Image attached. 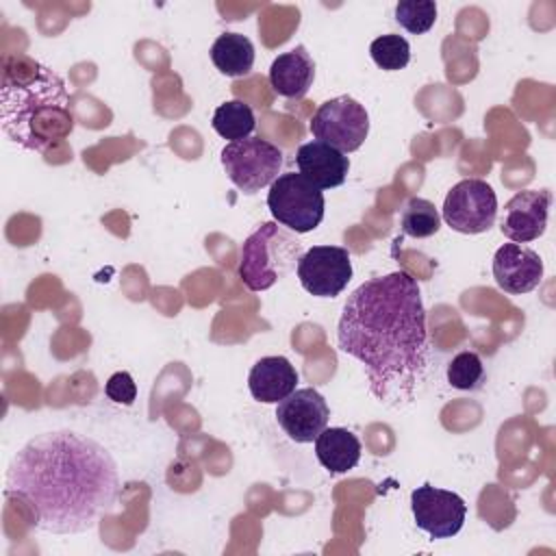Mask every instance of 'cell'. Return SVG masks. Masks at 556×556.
<instances>
[{"mask_svg":"<svg viewBox=\"0 0 556 556\" xmlns=\"http://www.w3.org/2000/svg\"><path fill=\"white\" fill-rule=\"evenodd\" d=\"M497 195L486 180L465 178L443 200L445 224L463 235L486 232L495 224Z\"/></svg>","mask_w":556,"mask_h":556,"instance_id":"cell-8","label":"cell"},{"mask_svg":"<svg viewBox=\"0 0 556 556\" xmlns=\"http://www.w3.org/2000/svg\"><path fill=\"white\" fill-rule=\"evenodd\" d=\"M552 206V191L526 189L515 193L502 215V235L513 243H528L539 239L547 228V213Z\"/></svg>","mask_w":556,"mask_h":556,"instance_id":"cell-12","label":"cell"},{"mask_svg":"<svg viewBox=\"0 0 556 556\" xmlns=\"http://www.w3.org/2000/svg\"><path fill=\"white\" fill-rule=\"evenodd\" d=\"M295 163L300 174L321 191L341 187L350 172V159L337 148L317 139L298 148Z\"/></svg>","mask_w":556,"mask_h":556,"instance_id":"cell-14","label":"cell"},{"mask_svg":"<svg viewBox=\"0 0 556 556\" xmlns=\"http://www.w3.org/2000/svg\"><path fill=\"white\" fill-rule=\"evenodd\" d=\"M315 78V63L304 46H295L274 59L269 67L271 89L289 100H300L308 93Z\"/></svg>","mask_w":556,"mask_h":556,"instance_id":"cell-16","label":"cell"},{"mask_svg":"<svg viewBox=\"0 0 556 556\" xmlns=\"http://www.w3.org/2000/svg\"><path fill=\"white\" fill-rule=\"evenodd\" d=\"M104 393L109 400H113L115 404H124L130 406L137 400V384L132 380V376L128 371H115L106 384H104Z\"/></svg>","mask_w":556,"mask_h":556,"instance_id":"cell-24","label":"cell"},{"mask_svg":"<svg viewBox=\"0 0 556 556\" xmlns=\"http://www.w3.org/2000/svg\"><path fill=\"white\" fill-rule=\"evenodd\" d=\"M222 165L239 191L254 195L278 178L282 167V150L267 139L245 137L224 146Z\"/></svg>","mask_w":556,"mask_h":556,"instance_id":"cell-6","label":"cell"},{"mask_svg":"<svg viewBox=\"0 0 556 556\" xmlns=\"http://www.w3.org/2000/svg\"><path fill=\"white\" fill-rule=\"evenodd\" d=\"M211 124L219 137L228 141H239L252 135L256 119L250 104H245L243 100H228L213 111Z\"/></svg>","mask_w":556,"mask_h":556,"instance_id":"cell-19","label":"cell"},{"mask_svg":"<svg viewBox=\"0 0 556 556\" xmlns=\"http://www.w3.org/2000/svg\"><path fill=\"white\" fill-rule=\"evenodd\" d=\"M410 508L417 528L430 539L458 534L467 517V504L458 493L432 484H421L410 493Z\"/></svg>","mask_w":556,"mask_h":556,"instance_id":"cell-10","label":"cell"},{"mask_svg":"<svg viewBox=\"0 0 556 556\" xmlns=\"http://www.w3.org/2000/svg\"><path fill=\"white\" fill-rule=\"evenodd\" d=\"M311 132L317 141L339 152H356L369 132V115L352 96H337L313 113Z\"/></svg>","mask_w":556,"mask_h":556,"instance_id":"cell-7","label":"cell"},{"mask_svg":"<svg viewBox=\"0 0 556 556\" xmlns=\"http://www.w3.org/2000/svg\"><path fill=\"white\" fill-rule=\"evenodd\" d=\"M447 382L460 391H478L484 382L482 358L471 350L458 352L447 363Z\"/></svg>","mask_w":556,"mask_h":556,"instance_id":"cell-21","label":"cell"},{"mask_svg":"<svg viewBox=\"0 0 556 556\" xmlns=\"http://www.w3.org/2000/svg\"><path fill=\"white\" fill-rule=\"evenodd\" d=\"M363 445L348 428H324L315 439V456L330 473H348L361 460Z\"/></svg>","mask_w":556,"mask_h":556,"instance_id":"cell-17","label":"cell"},{"mask_svg":"<svg viewBox=\"0 0 556 556\" xmlns=\"http://www.w3.org/2000/svg\"><path fill=\"white\" fill-rule=\"evenodd\" d=\"M395 22L413 35H424L437 22V4L432 0H400L395 4Z\"/></svg>","mask_w":556,"mask_h":556,"instance_id":"cell-23","label":"cell"},{"mask_svg":"<svg viewBox=\"0 0 556 556\" xmlns=\"http://www.w3.org/2000/svg\"><path fill=\"white\" fill-rule=\"evenodd\" d=\"M0 124L26 150H54L74 130L63 78L28 54H7L0 70Z\"/></svg>","mask_w":556,"mask_h":556,"instance_id":"cell-3","label":"cell"},{"mask_svg":"<svg viewBox=\"0 0 556 556\" xmlns=\"http://www.w3.org/2000/svg\"><path fill=\"white\" fill-rule=\"evenodd\" d=\"M248 387L256 402L278 404L295 391L298 371L285 356H263L252 365Z\"/></svg>","mask_w":556,"mask_h":556,"instance_id":"cell-15","label":"cell"},{"mask_svg":"<svg viewBox=\"0 0 556 556\" xmlns=\"http://www.w3.org/2000/svg\"><path fill=\"white\" fill-rule=\"evenodd\" d=\"M328 417L330 408L324 395L313 387L295 389L276 406L278 426L295 443H313L328 426Z\"/></svg>","mask_w":556,"mask_h":556,"instance_id":"cell-11","label":"cell"},{"mask_svg":"<svg viewBox=\"0 0 556 556\" xmlns=\"http://www.w3.org/2000/svg\"><path fill=\"white\" fill-rule=\"evenodd\" d=\"M211 61L224 76H248L254 65V46L241 33H222L211 46Z\"/></svg>","mask_w":556,"mask_h":556,"instance_id":"cell-18","label":"cell"},{"mask_svg":"<svg viewBox=\"0 0 556 556\" xmlns=\"http://www.w3.org/2000/svg\"><path fill=\"white\" fill-rule=\"evenodd\" d=\"M111 452L74 430L41 432L11 458L4 495L20 497L35 526L52 534H80L98 526L119 500Z\"/></svg>","mask_w":556,"mask_h":556,"instance_id":"cell-2","label":"cell"},{"mask_svg":"<svg viewBox=\"0 0 556 556\" xmlns=\"http://www.w3.org/2000/svg\"><path fill=\"white\" fill-rule=\"evenodd\" d=\"M267 206L280 226L304 235L321 224L326 200L321 189L308 182L300 172H287L269 185Z\"/></svg>","mask_w":556,"mask_h":556,"instance_id":"cell-5","label":"cell"},{"mask_svg":"<svg viewBox=\"0 0 556 556\" xmlns=\"http://www.w3.org/2000/svg\"><path fill=\"white\" fill-rule=\"evenodd\" d=\"M300 285L315 298H337L352 280L350 252L341 245H313L298 261Z\"/></svg>","mask_w":556,"mask_h":556,"instance_id":"cell-9","label":"cell"},{"mask_svg":"<svg viewBox=\"0 0 556 556\" xmlns=\"http://www.w3.org/2000/svg\"><path fill=\"white\" fill-rule=\"evenodd\" d=\"M369 54L374 59V63L380 70L387 72H397L404 70L410 61V46L402 35H382L376 37L369 46Z\"/></svg>","mask_w":556,"mask_h":556,"instance_id":"cell-22","label":"cell"},{"mask_svg":"<svg viewBox=\"0 0 556 556\" xmlns=\"http://www.w3.org/2000/svg\"><path fill=\"white\" fill-rule=\"evenodd\" d=\"M493 278L506 293H530L543 278V261L532 248L513 241L504 243L493 256Z\"/></svg>","mask_w":556,"mask_h":556,"instance_id":"cell-13","label":"cell"},{"mask_svg":"<svg viewBox=\"0 0 556 556\" xmlns=\"http://www.w3.org/2000/svg\"><path fill=\"white\" fill-rule=\"evenodd\" d=\"M400 226H402L404 235L415 237V239H426V237H432L434 232H439L441 215L430 200L410 198L402 208Z\"/></svg>","mask_w":556,"mask_h":556,"instance_id":"cell-20","label":"cell"},{"mask_svg":"<svg viewBox=\"0 0 556 556\" xmlns=\"http://www.w3.org/2000/svg\"><path fill=\"white\" fill-rule=\"evenodd\" d=\"M337 343L365 367L376 400L391 408L410 404L426 380L430 350L417 280L391 271L358 285L343 304Z\"/></svg>","mask_w":556,"mask_h":556,"instance_id":"cell-1","label":"cell"},{"mask_svg":"<svg viewBox=\"0 0 556 556\" xmlns=\"http://www.w3.org/2000/svg\"><path fill=\"white\" fill-rule=\"evenodd\" d=\"M304 254L295 232L278 222H263L241 245L239 278L250 291H265L289 276Z\"/></svg>","mask_w":556,"mask_h":556,"instance_id":"cell-4","label":"cell"}]
</instances>
